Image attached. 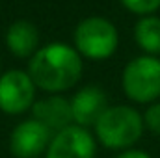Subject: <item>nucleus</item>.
Segmentation results:
<instances>
[{"label": "nucleus", "mask_w": 160, "mask_h": 158, "mask_svg": "<svg viewBox=\"0 0 160 158\" xmlns=\"http://www.w3.org/2000/svg\"><path fill=\"white\" fill-rule=\"evenodd\" d=\"M145 123L149 126V130H153L155 134H160V102L153 104L147 114H145Z\"/></svg>", "instance_id": "ddd939ff"}, {"label": "nucleus", "mask_w": 160, "mask_h": 158, "mask_svg": "<svg viewBox=\"0 0 160 158\" xmlns=\"http://www.w3.org/2000/svg\"><path fill=\"white\" fill-rule=\"evenodd\" d=\"M121 4L138 15H149L160 7V0H121Z\"/></svg>", "instance_id": "f8f14e48"}, {"label": "nucleus", "mask_w": 160, "mask_h": 158, "mask_svg": "<svg viewBox=\"0 0 160 158\" xmlns=\"http://www.w3.org/2000/svg\"><path fill=\"white\" fill-rule=\"evenodd\" d=\"M134 37L136 43L151 56L160 54V19L143 17L142 21H138L134 28Z\"/></svg>", "instance_id": "9b49d317"}, {"label": "nucleus", "mask_w": 160, "mask_h": 158, "mask_svg": "<svg viewBox=\"0 0 160 158\" xmlns=\"http://www.w3.org/2000/svg\"><path fill=\"white\" fill-rule=\"evenodd\" d=\"M36 84L24 71H8L0 77V110L17 116L34 106Z\"/></svg>", "instance_id": "39448f33"}, {"label": "nucleus", "mask_w": 160, "mask_h": 158, "mask_svg": "<svg viewBox=\"0 0 160 158\" xmlns=\"http://www.w3.org/2000/svg\"><path fill=\"white\" fill-rule=\"evenodd\" d=\"M97 138L108 149H127L143 132V119L130 106H108L95 125Z\"/></svg>", "instance_id": "f03ea898"}, {"label": "nucleus", "mask_w": 160, "mask_h": 158, "mask_svg": "<svg viewBox=\"0 0 160 158\" xmlns=\"http://www.w3.org/2000/svg\"><path fill=\"white\" fill-rule=\"evenodd\" d=\"M52 130L38 119H28L17 125L9 138V151L17 158H38L50 145Z\"/></svg>", "instance_id": "423d86ee"}, {"label": "nucleus", "mask_w": 160, "mask_h": 158, "mask_svg": "<svg viewBox=\"0 0 160 158\" xmlns=\"http://www.w3.org/2000/svg\"><path fill=\"white\" fill-rule=\"evenodd\" d=\"M6 45L9 52L19 58H28L38 52L39 45V32L28 21H15L6 34Z\"/></svg>", "instance_id": "9d476101"}, {"label": "nucleus", "mask_w": 160, "mask_h": 158, "mask_svg": "<svg viewBox=\"0 0 160 158\" xmlns=\"http://www.w3.org/2000/svg\"><path fill=\"white\" fill-rule=\"evenodd\" d=\"M123 89L136 102H151L160 97V60L140 56L123 71Z\"/></svg>", "instance_id": "20e7f679"}, {"label": "nucleus", "mask_w": 160, "mask_h": 158, "mask_svg": "<svg viewBox=\"0 0 160 158\" xmlns=\"http://www.w3.org/2000/svg\"><path fill=\"white\" fill-rule=\"evenodd\" d=\"M118 30L104 17H88L75 28V47L89 60H106L118 48Z\"/></svg>", "instance_id": "7ed1b4c3"}, {"label": "nucleus", "mask_w": 160, "mask_h": 158, "mask_svg": "<svg viewBox=\"0 0 160 158\" xmlns=\"http://www.w3.org/2000/svg\"><path fill=\"white\" fill-rule=\"evenodd\" d=\"M73 121L78 126H95L101 116L108 110V101L102 89L95 86L82 87L71 101Z\"/></svg>", "instance_id": "6e6552de"}, {"label": "nucleus", "mask_w": 160, "mask_h": 158, "mask_svg": "<svg viewBox=\"0 0 160 158\" xmlns=\"http://www.w3.org/2000/svg\"><path fill=\"white\" fill-rule=\"evenodd\" d=\"M32 112H34V119H38L39 123H43L45 126L56 132L71 126V121H73L71 101L58 97V95L38 101L32 106Z\"/></svg>", "instance_id": "1a4fd4ad"}, {"label": "nucleus", "mask_w": 160, "mask_h": 158, "mask_svg": "<svg viewBox=\"0 0 160 158\" xmlns=\"http://www.w3.org/2000/svg\"><path fill=\"white\" fill-rule=\"evenodd\" d=\"M95 141L84 126H67L56 132L47 149V158H93Z\"/></svg>", "instance_id": "0eeeda50"}, {"label": "nucleus", "mask_w": 160, "mask_h": 158, "mask_svg": "<svg viewBox=\"0 0 160 158\" xmlns=\"http://www.w3.org/2000/svg\"><path fill=\"white\" fill-rule=\"evenodd\" d=\"M36 87L48 93L71 89L82 77V58L78 50L65 43H50L39 48L28 67Z\"/></svg>", "instance_id": "f257e3e1"}, {"label": "nucleus", "mask_w": 160, "mask_h": 158, "mask_svg": "<svg viewBox=\"0 0 160 158\" xmlns=\"http://www.w3.org/2000/svg\"><path fill=\"white\" fill-rule=\"evenodd\" d=\"M118 158H151V156L147 153H143V151H125Z\"/></svg>", "instance_id": "4468645a"}]
</instances>
